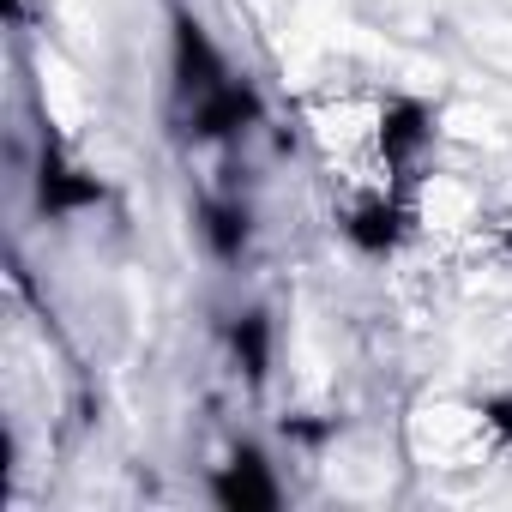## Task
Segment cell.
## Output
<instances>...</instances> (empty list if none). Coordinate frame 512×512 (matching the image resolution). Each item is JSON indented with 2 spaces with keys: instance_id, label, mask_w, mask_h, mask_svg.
I'll list each match as a JSON object with an SVG mask.
<instances>
[{
  "instance_id": "6da1fadb",
  "label": "cell",
  "mask_w": 512,
  "mask_h": 512,
  "mask_svg": "<svg viewBox=\"0 0 512 512\" xmlns=\"http://www.w3.org/2000/svg\"><path fill=\"white\" fill-rule=\"evenodd\" d=\"M211 500H217L223 512H278V506H284V488H278L272 458L253 446V440H241V446L211 470Z\"/></svg>"
},
{
  "instance_id": "7a4b0ae2",
  "label": "cell",
  "mask_w": 512,
  "mask_h": 512,
  "mask_svg": "<svg viewBox=\"0 0 512 512\" xmlns=\"http://www.w3.org/2000/svg\"><path fill=\"white\" fill-rule=\"evenodd\" d=\"M260 115H266V97H260V85L241 79V73H229L223 85L187 97V133L193 139H235L247 127H260Z\"/></svg>"
},
{
  "instance_id": "3957f363",
  "label": "cell",
  "mask_w": 512,
  "mask_h": 512,
  "mask_svg": "<svg viewBox=\"0 0 512 512\" xmlns=\"http://www.w3.org/2000/svg\"><path fill=\"white\" fill-rule=\"evenodd\" d=\"M374 145H380L386 169L404 175V169L434 145V109H428L422 97H410V91H392V97L380 103V115H374Z\"/></svg>"
},
{
  "instance_id": "277c9868",
  "label": "cell",
  "mask_w": 512,
  "mask_h": 512,
  "mask_svg": "<svg viewBox=\"0 0 512 512\" xmlns=\"http://www.w3.org/2000/svg\"><path fill=\"white\" fill-rule=\"evenodd\" d=\"M338 229H344V241L362 253V260H392V253L404 247V235H410V211H404L398 193H362L338 217Z\"/></svg>"
},
{
  "instance_id": "5b68a950",
  "label": "cell",
  "mask_w": 512,
  "mask_h": 512,
  "mask_svg": "<svg viewBox=\"0 0 512 512\" xmlns=\"http://www.w3.org/2000/svg\"><path fill=\"white\" fill-rule=\"evenodd\" d=\"M103 199H109V187L91 169L67 163L61 145H43V163H37V211L43 217H79V211H97Z\"/></svg>"
},
{
  "instance_id": "8992f818",
  "label": "cell",
  "mask_w": 512,
  "mask_h": 512,
  "mask_svg": "<svg viewBox=\"0 0 512 512\" xmlns=\"http://www.w3.org/2000/svg\"><path fill=\"white\" fill-rule=\"evenodd\" d=\"M169 67H175V91H181V97H199V91H211V85L229 79L223 49L211 43V31H205L193 13H175V31H169Z\"/></svg>"
},
{
  "instance_id": "52a82bcc",
  "label": "cell",
  "mask_w": 512,
  "mask_h": 512,
  "mask_svg": "<svg viewBox=\"0 0 512 512\" xmlns=\"http://www.w3.org/2000/svg\"><path fill=\"white\" fill-rule=\"evenodd\" d=\"M229 356H235V368L247 374V386H266V374H272V320H266L260 308H247V314L229 326Z\"/></svg>"
},
{
  "instance_id": "ba28073f",
  "label": "cell",
  "mask_w": 512,
  "mask_h": 512,
  "mask_svg": "<svg viewBox=\"0 0 512 512\" xmlns=\"http://www.w3.org/2000/svg\"><path fill=\"white\" fill-rule=\"evenodd\" d=\"M199 235H205V247L217 253V260H241V247L253 235V217L235 199H205L199 205Z\"/></svg>"
},
{
  "instance_id": "9c48e42d",
  "label": "cell",
  "mask_w": 512,
  "mask_h": 512,
  "mask_svg": "<svg viewBox=\"0 0 512 512\" xmlns=\"http://www.w3.org/2000/svg\"><path fill=\"white\" fill-rule=\"evenodd\" d=\"M476 410H482V428H488L500 446H512V392H488Z\"/></svg>"
},
{
  "instance_id": "30bf717a",
  "label": "cell",
  "mask_w": 512,
  "mask_h": 512,
  "mask_svg": "<svg viewBox=\"0 0 512 512\" xmlns=\"http://www.w3.org/2000/svg\"><path fill=\"white\" fill-rule=\"evenodd\" d=\"M500 253H506V260H512V217L500 223Z\"/></svg>"
}]
</instances>
